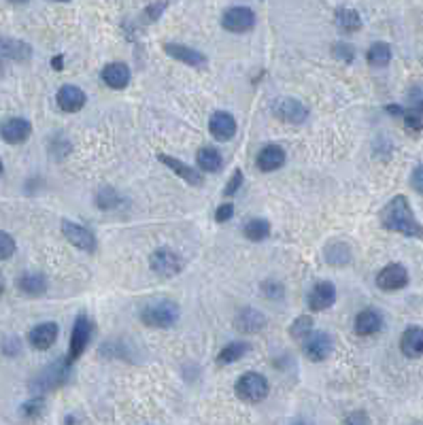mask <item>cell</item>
<instances>
[{
	"instance_id": "obj_1",
	"label": "cell",
	"mask_w": 423,
	"mask_h": 425,
	"mask_svg": "<svg viewBox=\"0 0 423 425\" xmlns=\"http://www.w3.org/2000/svg\"><path fill=\"white\" fill-rule=\"evenodd\" d=\"M381 223L385 230L398 232L409 238H419L423 241V226L415 217L411 202L407 196H394L381 211Z\"/></svg>"
},
{
	"instance_id": "obj_2",
	"label": "cell",
	"mask_w": 423,
	"mask_h": 425,
	"mask_svg": "<svg viewBox=\"0 0 423 425\" xmlns=\"http://www.w3.org/2000/svg\"><path fill=\"white\" fill-rule=\"evenodd\" d=\"M179 319V307L172 300H155L143 307L141 321L149 328H170Z\"/></svg>"
},
{
	"instance_id": "obj_3",
	"label": "cell",
	"mask_w": 423,
	"mask_h": 425,
	"mask_svg": "<svg viewBox=\"0 0 423 425\" xmlns=\"http://www.w3.org/2000/svg\"><path fill=\"white\" fill-rule=\"evenodd\" d=\"M92 334H94V324H92V319H89L87 315H79V317L75 319V326H72V332H70L68 355H66V362H68V364L77 362V360L85 353V349H87V345H89V341H92Z\"/></svg>"
},
{
	"instance_id": "obj_4",
	"label": "cell",
	"mask_w": 423,
	"mask_h": 425,
	"mask_svg": "<svg viewBox=\"0 0 423 425\" xmlns=\"http://www.w3.org/2000/svg\"><path fill=\"white\" fill-rule=\"evenodd\" d=\"M234 392H236V396L243 402L258 404V402H262L268 396V383H266V379L260 372H245L236 381Z\"/></svg>"
},
{
	"instance_id": "obj_5",
	"label": "cell",
	"mask_w": 423,
	"mask_h": 425,
	"mask_svg": "<svg viewBox=\"0 0 423 425\" xmlns=\"http://www.w3.org/2000/svg\"><path fill=\"white\" fill-rule=\"evenodd\" d=\"M302 353L311 360V362H324L332 355L334 349V341L328 332H315L311 330L302 341Z\"/></svg>"
},
{
	"instance_id": "obj_6",
	"label": "cell",
	"mask_w": 423,
	"mask_h": 425,
	"mask_svg": "<svg viewBox=\"0 0 423 425\" xmlns=\"http://www.w3.org/2000/svg\"><path fill=\"white\" fill-rule=\"evenodd\" d=\"M149 266L155 275L160 277H175L181 272L183 268V262L179 258V253H175L172 249L168 247H162V249H155L149 258Z\"/></svg>"
},
{
	"instance_id": "obj_7",
	"label": "cell",
	"mask_w": 423,
	"mask_h": 425,
	"mask_svg": "<svg viewBox=\"0 0 423 425\" xmlns=\"http://www.w3.org/2000/svg\"><path fill=\"white\" fill-rule=\"evenodd\" d=\"M221 26L228 32H247L256 26V13L249 6H230L221 15Z\"/></svg>"
},
{
	"instance_id": "obj_8",
	"label": "cell",
	"mask_w": 423,
	"mask_h": 425,
	"mask_svg": "<svg viewBox=\"0 0 423 425\" xmlns=\"http://www.w3.org/2000/svg\"><path fill=\"white\" fill-rule=\"evenodd\" d=\"M273 113L277 119L287 121V123H302L309 117V109L304 102H300L298 98H279L273 104Z\"/></svg>"
},
{
	"instance_id": "obj_9",
	"label": "cell",
	"mask_w": 423,
	"mask_h": 425,
	"mask_svg": "<svg viewBox=\"0 0 423 425\" xmlns=\"http://www.w3.org/2000/svg\"><path fill=\"white\" fill-rule=\"evenodd\" d=\"M66 375H68V362L62 364V362H55L51 366H47L34 381H32V392L38 396V394H45L53 387H60L64 381H66Z\"/></svg>"
},
{
	"instance_id": "obj_10",
	"label": "cell",
	"mask_w": 423,
	"mask_h": 425,
	"mask_svg": "<svg viewBox=\"0 0 423 425\" xmlns=\"http://www.w3.org/2000/svg\"><path fill=\"white\" fill-rule=\"evenodd\" d=\"M62 234L66 236V241L72 247H77L81 251H87V253L96 251V236L85 226H79V223H75L70 219H62Z\"/></svg>"
},
{
	"instance_id": "obj_11",
	"label": "cell",
	"mask_w": 423,
	"mask_h": 425,
	"mask_svg": "<svg viewBox=\"0 0 423 425\" xmlns=\"http://www.w3.org/2000/svg\"><path fill=\"white\" fill-rule=\"evenodd\" d=\"M409 285V272L402 264H390L377 275V287L383 292H398Z\"/></svg>"
},
{
	"instance_id": "obj_12",
	"label": "cell",
	"mask_w": 423,
	"mask_h": 425,
	"mask_svg": "<svg viewBox=\"0 0 423 425\" xmlns=\"http://www.w3.org/2000/svg\"><path fill=\"white\" fill-rule=\"evenodd\" d=\"M30 132H32V126L23 117H9L0 123V138L9 145H19L28 140Z\"/></svg>"
},
{
	"instance_id": "obj_13",
	"label": "cell",
	"mask_w": 423,
	"mask_h": 425,
	"mask_svg": "<svg viewBox=\"0 0 423 425\" xmlns=\"http://www.w3.org/2000/svg\"><path fill=\"white\" fill-rule=\"evenodd\" d=\"M164 51H166L170 57H175V60H179V62H183V64H187V66H192V68H207V57H204V53H200L198 49H194V47H189V45L166 43V45H164Z\"/></svg>"
},
{
	"instance_id": "obj_14",
	"label": "cell",
	"mask_w": 423,
	"mask_h": 425,
	"mask_svg": "<svg viewBox=\"0 0 423 425\" xmlns=\"http://www.w3.org/2000/svg\"><path fill=\"white\" fill-rule=\"evenodd\" d=\"M55 102H57V106H60L62 111H66V113H77V111H81V109L85 106L87 96H85V92H83L81 87L68 83V85H62V87L57 89Z\"/></svg>"
},
{
	"instance_id": "obj_15",
	"label": "cell",
	"mask_w": 423,
	"mask_h": 425,
	"mask_svg": "<svg viewBox=\"0 0 423 425\" xmlns=\"http://www.w3.org/2000/svg\"><path fill=\"white\" fill-rule=\"evenodd\" d=\"M57 324L53 321H45V324H38L30 330L28 334V343L36 349V351H47L53 347V343L57 341Z\"/></svg>"
},
{
	"instance_id": "obj_16",
	"label": "cell",
	"mask_w": 423,
	"mask_h": 425,
	"mask_svg": "<svg viewBox=\"0 0 423 425\" xmlns=\"http://www.w3.org/2000/svg\"><path fill=\"white\" fill-rule=\"evenodd\" d=\"M407 128L419 132L423 128V85H417L409 92V104L405 111Z\"/></svg>"
},
{
	"instance_id": "obj_17",
	"label": "cell",
	"mask_w": 423,
	"mask_h": 425,
	"mask_svg": "<svg viewBox=\"0 0 423 425\" xmlns=\"http://www.w3.org/2000/svg\"><path fill=\"white\" fill-rule=\"evenodd\" d=\"M336 300V287L330 281H322L313 287V292L309 294V309L315 313L328 311Z\"/></svg>"
},
{
	"instance_id": "obj_18",
	"label": "cell",
	"mask_w": 423,
	"mask_h": 425,
	"mask_svg": "<svg viewBox=\"0 0 423 425\" xmlns=\"http://www.w3.org/2000/svg\"><path fill=\"white\" fill-rule=\"evenodd\" d=\"M209 132L217 140H230L236 134V119L226 111H217L209 119Z\"/></svg>"
},
{
	"instance_id": "obj_19",
	"label": "cell",
	"mask_w": 423,
	"mask_h": 425,
	"mask_svg": "<svg viewBox=\"0 0 423 425\" xmlns=\"http://www.w3.org/2000/svg\"><path fill=\"white\" fill-rule=\"evenodd\" d=\"M158 160L164 164V166H168L177 177H181L183 181H187L189 185H194V187H200L202 183H204V179H202V175L196 170V168H192V166H187L185 162H181V160H177V158H170V155H166V153H160L158 155Z\"/></svg>"
},
{
	"instance_id": "obj_20",
	"label": "cell",
	"mask_w": 423,
	"mask_h": 425,
	"mask_svg": "<svg viewBox=\"0 0 423 425\" xmlns=\"http://www.w3.org/2000/svg\"><path fill=\"white\" fill-rule=\"evenodd\" d=\"M256 164H258V168H260L262 172L279 170V168L285 164V151H283V147H279V145H266V147L258 153Z\"/></svg>"
},
{
	"instance_id": "obj_21",
	"label": "cell",
	"mask_w": 423,
	"mask_h": 425,
	"mask_svg": "<svg viewBox=\"0 0 423 425\" xmlns=\"http://www.w3.org/2000/svg\"><path fill=\"white\" fill-rule=\"evenodd\" d=\"M400 351L409 358V360H417L423 355V330L417 326H411L405 330L402 338H400Z\"/></svg>"
},
{
	"instance_id": "obj_22",
	"label": "cell",
	"mask_w": 423,
	"mask_h": 425,
	"mask_svg": "<svg viewBox=\"0 0 423 425\" xmlns=\"http://www.w3.org/2000/svg\"><path fill=\"white\" fill-rule=\"evenodd\" d=\"M102 81L113 89H123L130 83V68L123 62H111L102 68Z\"/></svg>"
},
{
	"instance_id": "obj_23",
	"label": "cell",
	"mask_w": 423,
	"mask_h": 425,
	"mask_svg": "<svg viewBox=\"0 0 423 425\" xmlns=\"http://www.w3.org/2000/svg\"><path fill=\"white\" fill-rule=\"evenodd\" d=\"M234 326L243 334H256V332H260L266 326V317L260 311H256V309H243L236 315Z\"/></svg>"
},
{
	"instance_id": "obj_24",
	"label": "cell",
	"mask_w": 423,
	"mask_h": 425,
	"mask_svg": "<svg viewBox=\"0 0 423 425\" xmlns=\"http://www.w3.org/2000/svg\"><path fill=\"white\" fill-rule=\"evenodd\" d=\"M383 328V317L375 309H366L356 317V334L358 336H375Z\"/></svg>"
},
{
	"instance_id": "obj_25",
	"label": "cell",
	"mask_w": 423,
	"mask_h": 425,
	"mask_svg": "<svg viewBox=\"0 0 423 425\" xmlns=\"http://www.w3.org/2000/svg\"><path fill=\"white\" fill-rule=\"evenodd\" d=\"M32 55V47L17 38H0V57L13 62H26Z\"/></svg>"
},
{
	"instance_id": "obj_26",
	"label": "cell",
	"mask_w": 423,
	"mask_h": 425,
	"mask_svg": "<svg viewBox=\"0 0 423 425\" xmlns=\"http://www.w3.org/2000/svg\"><path fill=\"white\" fill-rule=\"evenodd\" d=\"M17 289L23 294V296H43L47 292V281L40 272H23L19 279H17Z\"/></svg>"
},
{
	"instance_id": "obj_27",
	"label": "cell",
	"mask_w": 423,
	"mask_h": 425,
	"mask_svg": "<svg viewBox=\"0 0 423 425\" xmlns=\"http://www.w3.org/2000/svg\"><path fill=\"white\" fill-rule=\"evenodd\" d=\"M196 160H198L200 170H204V172H217L224 168V158L215 147H202L198 151Z\"/></svg>"
},
{
	"instance_id": "obj_28",
	"label": "cell",
	"mask_w": 423,
	"mask_h": 425,
	"mask_svg": "<svg viewBox=\"0 0 423 425\" xmlns=\"http://www.w3.org/2000/svg\"><path fill=\"white\" fill-rule=\"evenodd\" d=\"M334 21L343 32H358L362 28V17L356 9H339L334 13Z\"/></svg>"
},
{
	"instance_id": "obj_29",
	"label": "cell",
	"mask_w": 423,
	"mask_h": 425,
	"mask_svg": "<svg viewBox=\"0 0 423 425\" xmlns=\"http://www.w3.org/2000/svg\"><path fill=\"white\" fill-rule=\"evenodd\" d=\"M243 234H245L249 241H253V243H262L264 238L270 236V223H268L266 219H260V217L249 219V221L245 223V228H243Z\"/></svg>"
},
{
	"instance_id": "obj_30",
	"label": "cell",
	"mask_w": 423,
	"mask_h": 425,
	"mask_svg": "<svg viewBox=\"0 0 423 425\" xmlns=\"http://www.w3.org/2000/svg\"><path fill=\"white\" fill-rule=\"evenodd\" d=\"M368 64L373 68H383L392 62V47L388 43H375L370 49H368V55H366Z\"/></svg>"
},
{
	"instance_id": "obj_31",
	"label": "cell",
	"mask_w": 423,
	"mask_h": 425,
	"mask_svg": "<svg viewBox=\"0 0 423 425\" xmlns=\"http://www.w3.org/2000/svg\"><path fill=\"white\" fill-rule=\"evenodd\" d=\"M247 351H249V345H247V343H230L228 347H224V349L219 351L217 362H219L221 366H228V364H232V362L243 360V355H245Z\"/></svg>"
},
{
	"instance_id": "obj_32",
	"label": "cell",
	"mask_w": 423,
	"mask_h": 425,
	"mask_svg": "<svg viewBox=\"0 0 423 425\" xmlns=\"http://www.w3.org/2000/svg\"><path fill=\"white\" fill-rule=\"evenodd\" d=\"M351 260V251L345 243H332L326 247V262L328 264H334V266H343Z\"/></svg>"
},
{
	"instance_id": "obj_33",
	"label": "cell",
	"mask_w": 423,
	"mask_h": 425,
	"mask_svg": "<svg viewBox=\"0 0 423 425\" xmlns=\"http://www.w3.org/2000/svg\"><path fill=\"white\" fill-rule=\"evenodd\" d=\"M96 202H98L100 209L109 211V209H117L119 204H123V198H121L115 189H111V187H102V189L98 192V196H96Z\"/></svg>"
},
{
	"instance_id": "obj_34",
	"label": "cell",
	"mask_w": 423,
	"mask_h": 425,
	"mask_svg": "<svg viewBox=\"0 0 423 425\" xmlns=\"http://www.w3.org/2000/svg\"><path fill=\"white\" fill-rule=\"evenodd\" d=\"M311 330H313V319L309 315H300L298 319H294V324L290 328V334H292V338L302 341Z\"/></svg>"
},
{
	"instance_id": "obj_35",
	"label": "cell",
	"mask_w": 423,
	"mask_h": 425,
	"mask_svg": "<svg viewBox=\"0 0 423 425\" xmlns=\"http://www.w3.org/2000/svg\"><path fill=\"white\" fill-rule=\"evenodd\" d=\"M15 253V241L11 234L0 232V260H9Z\"/></svg>"
},
{
	"instance_id": "obj_36",
	"label": "cell",
	"mask_w": 423,
	"mask_h": 425,
	"mask_svg": "<svg viewBox=\"0 0 423 425\" xmlns=\"http://www.w3.org/2000/svg\"><path fill=\"white\" fill-rule=\"evenodd\" d=\"M166 4H168V0H155L153 4H149L145 9V21H155L162 15V11L166 9Z\"/></svg>"
},
{
	"instance_id": "obj_37",
	"label": "cell",
	"mask_w": 423,
	"mask_h": 425,
	"mask_svg": "<svg viewBox=\"0 0 423 425\" xmlns=\"http://www.w3.org/2000/svg\"><path fill=\"white\" fill-rule=\"evenodd\" d=\"M332 51H334L336 57H341V60H345V62H351V60H353V53H356V49H353L349 43H336V45L332 47Z\"/></svg>"
},
{
	"instance_id": "obj_38",
	"label": "cell",
	"mask_w": 423,
	"mask_h": 425,
	"mask_svg": "<svg viewBox=\"0 0 423 425\" xmlns=\"http://www.w3.org/2000/svg\"><path fill=\"white\" fill-rule=\"evenodd\" d=\"M241 185H243V172H241V168H236V170L232 172V179L228 181L224 194H226V196H232V194H236V192L241 189Z\"/></svg>"
},
{
	"instance_id": "obj_39",
	"label": "cell",
	"mask_w": 423,
	"mask_h": 425,
	"mask_svg": "<svg viewBox=\"0 0 423 425\" xmlns=\"http://www.w3.org/2000/svg\"><path fill=\"white\" fill-rule=\"evenodd\" d=\"M262 289H264V296L266 298H273V300H279L283 296V285L275 283V281H266L262 283Z\"/></svg>"
},
{
	"instance_id": "obj_40",
	"label": "cell",
	"mask_w": 423,
	"mask_h": 425,
	"mask_svg": "<svg viewBox=\"0 0 423 425\" xmlns=\"http://www.w3.org/2000/svg\"><path fill=\"white\" fill-rule=\"evenodd\" d=\"M43 407H45V404H43L40 398H32L30 402H26V404L21 407V413L28 415V417H36V415H40Z\"/></svg>"
},
{
	"instance_id": "obj_41",
	"label": "cell",
	"mask_w": 423,
	"mask_h": 425,
	"mask_svg": "<svg viewBox=\"0 0 423 425\" xmlns=\"http://www.w3.org/2000/svg\"><path fill=\"white\" fill-rule=\"evenodd\" d=\"M232 215H234V206H232V204H221V206L217 209V213H215V219H217L219 223H226L228 219H232Z\"/></svg>"
},
{
	"instance_id": "obj_42",
	"label": "cell",
	"mask_w": 423,
	"mask_h": 425,
	"mask_svg": "<svg viewBox=\"0 0 423 425\" xmlns=\"http://www.w3.org/2000/svg\"><path fill=\"white\" fill-rule=\"evenodd\" d=\"M411 185H413V189H417V192H422L423 194V164L413 170V175H411Z\"/></svg>"
},
{
	"instance_id": "obj_43",
	"label": "cell",
	"mask_w": 423,
	"mask_h": 425,
	"mask_svg": "<svg viewBox=\"0 0 423 425\" xmlns=\"http://www.w3.org/2000/svg\"><path fill=\"white\" fill-rule=\"evenodd\" d=\"M51 64H53V68H55V70H60V68L64 66V60H62V55L53 57V62H51Z\"/></svg>"
},
{
	"instance_id": "obj_44",
	"label": "cell",
	"mask_w": 423,
	"mask_h": 425,
	"mask_svg": "<svg viewBox=\"0 0 423 425\" xmlns=\"http://www.w3.org/2000/svg\"><path fill=\"white\" fill-rule=\"evenodd\" d=\"M358 421L366 424V421H368V417H349V419H347V424H358Z\"/></svg>"
},
{
	"instance_id": "obj_45",
	"label": "cell",
	"mask_w": 423,
	"mask_h": 425,
	"mask_svg": "<svg viewBox=\"0 0 423 425\" xmlns=\"http://www.w3.org/2000/svg\"><path fill=\"white\" fill-rule=\"evenodd\" d=\"M9 2H13V4H26L28 0H9Z\"/></svg>"
},
{
	"instance_id": "obj_46",
	"label": "cell",
	"mask_w": 423,
	"mask_h": 425,
	"mask_svg": "<svg viewBox=\"0 0 423 425\" xmlns=\"http://www.w3.org/2000/svg\"><path fill=\"white\" fill-rule=\"evenodd\" d=\"M2 172H4V166H2V160H0V177H2Z\"/></svg>"
},
{
	"instance_id": "obj_47",
	"label": "cell",
	"mask_w": 423,
	"mask_h": 425,
	"mask_svg": "<svg viewBox=\"0 0 423 425\" xmlns=\"http://www.w3.org/2000/svg\"><path fill=\"white\" fill-rule=\"evenodd\" d=\"M2 292H4V285H2V279H0V296H2Z\"/></svg>"
},
{
	"instance_id": "obj_48",
	"label": "cell",
	"mask_w": 423,
	"mask_h": 425,
	"mask_svg": "<svg viewBox=\"0 0 423 425\" xmlns=\"http://www.w3.org/2000/svg\"><path fill=\"white\" fill-rule=\"evenodd\" d=\"M53 2H68V0H53Z\"/></svg>"
}]
</instances>
